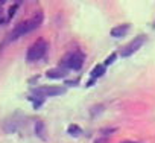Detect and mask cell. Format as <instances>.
Instances as JSON below:
<instances>
[{"label":"cell","mask_w":155,"mask_h":143,"mask_svg":"<svg viewBox=\"0 0 155 143\" xmlns=\"http://www.w3.org/2000/svg\"><path fill=\"white\" fill-rule=\"evenodd\" d=\"M41 23H43V14H41V12H38L35 17H32V18H29V20H25V22L18 23V25L11 31V34L5 38V43H3V44L12 43V41H15V40L21 38L23 35H26V34H29V32L35 31Z\"/></svg>","instance_id":"obj_1"},{"label":"cell","mask_w":155,"mask_h":143,"mask_svg":"<svg viewBox=\"0 0 155 143\" xmlns=\"http://www.w3.org/2000/svg\"><path fill=\"white\" fill-rule=\"evenodd\" d=\"M47 52V41L44 38H38L29 49H28V53H26V59L28 62H34V61H38L41 59Z\"/></svg>","instance_id":"obj_2"},{"label":"cell","mask_w":155,"mask_h":143,"mask_svg":"<svg viewBox=\"0 0 155 143\" xmlns=\"http://www.w3.org/2000/svg\"><path fill=\"white\" fill-rule=\"evenodd\" d=\"M84 61H85L84 53H81V52H71V53H68L67 56H64L62 65H64V68H67V70H79V68L82 67Z\"/></svg>","instance_id":"obj_3"},{"label":"cell","mask_w":155,"mask_h":143,"mask_svg":"<svg viewBox=\"0 0 155 143\" xmlns=\"http://www.w3.org/2000/svg\"><path fill=\"white\" fill-rule=\"evenodd\" d=\"M147 40V37L146 35H138V37H135L129 44H126L123 49H122V52H120V55L123 56V58H126V56H131V55H134L143 44H144V41Z\"/></svg>","instance_id":"obj_4"},{"label":"cell","mask_w":155,"mask_h":143,"mask_svg":"<svg viewBox=\"0 0 155 143\" xmlns=\"http://www.w3.org/2000/svg\"><path fill=\"white\" fill-rule=\"evenodd\" d=\"M65 93V88L64 87H56V85H46V87H38V88H34L32 90V95H38V96H59V95H64Z\"/></svg>","instance_id":"obj_5"},{"label":"cell","mask_w":155,"mask_h":143,"mask_svg":"<svg viewBox=\"0 0 155 143\" xmlns=\"http://www.w3.org/2000/svg\"><path fill=\"white\" fill-rule=\"evenodd\" d=\"M20 126H21V122L18 120L17 116H11L9 119H6V120L3 122V129H5V132H15Z\"/></svg>","instance_id":"obj_6"},{"label":"cell","mask_w":155,"mask_h":143,"mask_svg":"<svg viewBox=\"0 0 155 143\" xmlns=\"http://www.w3.org/2000/svg\"><path fill=\"white\" fill-rule=\"evenodd\" d=\"M131 29V25L125 23V25H120V26H116L114 29H111V37L114 38H122L128 34V31Z\"/></svg>","instance_id":"obj_7"},{"label":"cell","mask_w":155,"mask_h":143,"mask_svg":"<svg viewBox=\"0 0 155 143\" xmlns=\"http://www.w3.org/2000/svg\"><path fill=\"white\" fill-rule=\"evenodd\" d=\"M46 76L50 79H61L65 76V70L64 68H50L46 72Z\"/></svg>","instance_id":"obj_8"},{"label":"cell","mask_w":155,"mask_h":143,"mask_svg":"<svg viewBox=\"0 0 155 143\" xmlns=\"http://www.w3.org/2000/svg\"><path fill=\"white\" fill-rule=\"evenodd\" d=\"M105 70H107V67H105L104 64L96 65V67L91 70V79H97V78H101V76L105 73Z\"/></svg>","instance_id":"obj_9"},{"label":"cell","mask_w":155,"mask_h":143,"mask_svg":"<svg viewBox=\"0 0 155 143\" xmlns=\"http://www.w3.org/2000/svg\"><path fill=\"white\" fill-rule=\"evenodd\" d=\"M44 123L41 122V120H37L35 122V134L41 138V140H46V135H44Z\"/></svg>","instance_id":"obj_10"},{"label":"cell","mask_w":155,"mask_h":143,"mask_svg":"<svg viewBox=\"0 0 155 143\" xmlns=\"http://www.w3.org/2000/svg\"><path fill=\"white\" fill-rule=\"evenodd\" d=\"M29 101L32 102L34 108H40L43 105V102H44V98L43 96H38V95H32V96H29Z\"/></svg>","instance_id":"obj_11"},{"label":"cell","mask_w":155,"mask_h":143,"mask_svg":"<svg viewBox=\"0 0 155 143\" xmlns=\"http://www.w3.org/2000/svg\"><path fill=\"white\" fill-rule=\"evenodd\" d=\"M104 110H105V105L104 104H97V105H94V107L90 108V114H91V117H96V116L102 114Z\"/></svg>","instance_id":"obj_12"},{"label":"cell","mask_w":155,"mask_h":143,"mask_svg":"<svg viewBox=\"0 0 155 143\" xmlns=\"http://www.w3.org/2000/svg\"><path fill=\"white\" fill-rule=\"evenodd\" d=\"M67 132L70 134V135H73V137H79V135H82V129L78 126V125H70L68 126V129H67Z\"/></svg>","instance_id":"obj_13"},{"label":"cell","mask_w":155,"mask_h":143,"mask_svg":"<svg viewBox=\"0 0 155 143\" xmlns=\"http://www.w3.org/2000/svg\"><path fill=\"white\" fill-rule=\"evenodd\" d=\"M18 6H20V3H15V5H12V8L9 9V14H8V20H11V18L14 17V14H15V11L18 9Z\"/></svg>","instance_id":"obj_14"},{"label":"cell","mask_w":155,"mask_h":143,"mask_svg":"<svg viewBox=\"0 0 155 143\" xmlns=\"http://www.w3.org/2000/svg\"><path fill=\"white\" fill-rule=\"evenodd\" d=\"M116 56H117V53H113V55H111V56H110V58L105 61V64H104V65H105V67H107V65H110V64H111V62L116 59Z\"/></svg>","instance_id":"obj_15"},{"label":"cell","mask_w":155,"mask_h":143,"mask_svg":"<svg viewBox=\"0 0 155 143\" xmlns=\"http://www.w3.org/2000/svg\"><path fill=\"white\" fill-rule=\"evenodd\" d=\"M116 131V128H110V129H102V132L104 134H110V132H114Z\"/></svg>","instance_id":"obj_16"},{"label":"cell","mask_w":155,"mask_h":143,"mask_svg":"<svg viewBox=\"0 0 155 143\" xmlns=\"http://www.w3.org/2000/svg\"><path fill=\"white\" fill-rule=\"evenodd\" d=\"M94 143H108V140H107L105 137H102V140H96Z\"/></svg>","instance_id":"obj_17"},{"label":"cell","mask_w":155,"mask_h":143,"mask_svg":"<svg viewBox=\"0 0 155 143\" xmlns=\"http://www.w3.org/2000/svg\"><path fill=\"white\" fill-rule=\"evenodd\" d=\"M94 82H96V79H91V81H90V82H88V84H87V87H90V85H93V84H94Z\"/></svg>","instance_id":"obj_18"},{"label":"cell","mask_w":155,"mask_h":143,"mask_svg":"<svg viewBox=\"0 0 155 143\" xmlns=\"http://www.w3.org/2000/svg\"><path fill=\"white\" fill-rule=\"evenodd\" d=\"M122 143H137V141H131V140H125V141H122Z\"/></svg>","instance_id":"obj_19"},{"label":"cell","mask_w":155,"mask_h":143,"mask_svg":"<svg viewBox=\"0 0 155 143\" xmlns=\"http://www.w3.org/2000/svg\"><path fill=\"white\" fill-rule=\"evenodd\" d=\"M0 12H2V2H0Z\"/></svg>","instance_id":"obj_20"},{"label":"cell","mask_w":155,"mask_h":143,"mask_svg":"<svg viewBox=\"0 0 155 143\" xmlns=\"http://www.w3.org/2000/svg\"><path fill=\"white\" fill-rule=\"evenodd\" d=\"M153 28H155V23H153Z\"/></svg>","instance_id":"obj_21"}]
</instances>
